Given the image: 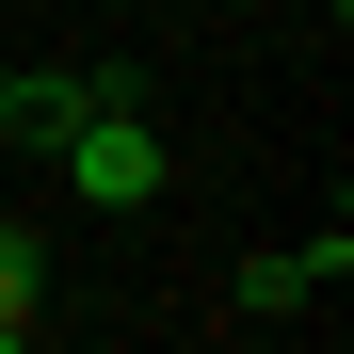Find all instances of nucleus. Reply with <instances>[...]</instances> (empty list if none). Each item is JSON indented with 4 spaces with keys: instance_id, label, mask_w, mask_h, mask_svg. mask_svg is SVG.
<instances>
[{
    "instance_id": "nucleus-1",
    "label": "nucleus",
    "mask_w": 354,
    "mask_h": 354,
    "mask_svg": "<svg viewBox=\"0 0 354 354\" xmlns=\"http://www.w3.org/2000/svg\"><path fill=\"white\" fill-rule=\"evenodd\" d=\"M48 161H65V194H81V209H145L161 177H177V145H161V113H145V97H97Z\"/></svg>"
},
{
    "instance_id": "nucleus-2",
    "label": "nucleus",
    "mask_w": 354,
    "mask_h": 354,
    "mask_svg": "<svg viewBox=\"0 0 354 354\" xmlns=\"http://www.w3.org/2000/svg\"><path fill=\"white\" fill-rule=\"evenodd\" d=\"M97 97H145V65H0V129L48 161V145L97 113Z\"/></svg>"
},
{
    "instance_id": "nucleus-3",
    "label": "nucleus",
    "mask_w": 354,
    "mask_h": 354,
    "mask_svg": "<svg viewBox=\"0 0 354 354\" xmlns=\"http://www.w3.org/2000/svg\"><path fill=\"white\" fill-rule=\"evenodd\" d=\"M32 338H48V225L0 209V354H32Z\"/></svg>"
},
{
    "instance_id": "nucleus-4",
    "label": "nucleus",
    "mask_w": 354,
    "mask_h": 354,
    "mask_svg": "<svg viewBox=\"0 0 354 354\" xmlns=\"http://www.w3.org/2000/svg\"><path fill=\"white\" fill-rule=\"evenodd\" d=\"M225 306H242V322H306L322 290H306V258H242V290H225Z\"/></svg>"
},
{
    "instance_id": "nucleus-5",
    "label": "nucleus",
    "mask_w": 354,
    "mask_h": 354,
    "mask_svg": "<svg viewBox=\"0 0 354 354\" xmlns=\"http://www.w3.org/2000/svg\"><path fill=\"white\" fill-rule=\"evenodd\" d=\"M0 65H17V48H0Z\"/></svg>"
}]
</instances>
